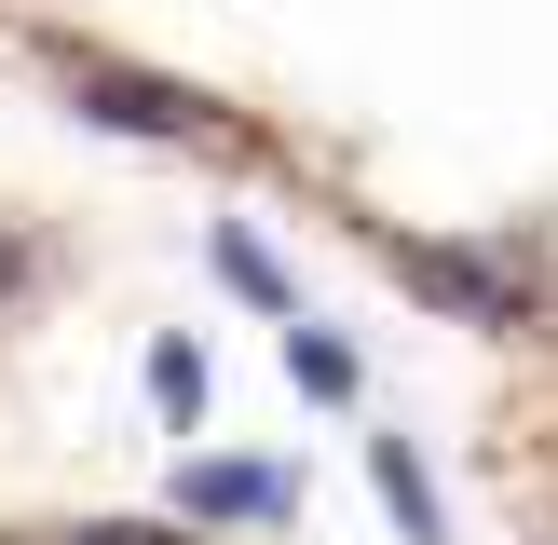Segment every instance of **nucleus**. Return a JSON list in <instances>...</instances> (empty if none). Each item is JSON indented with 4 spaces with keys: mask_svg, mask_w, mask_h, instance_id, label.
Returning <instances> with one entry per match:
<instances>
[{
    "mask_svg": "<svg viewBox=\"0 0 558 545\" xmlns=\"http://www.w3.org/2000/svg\"><path fill=\"white\" fill-rule=\"evenodd\" d=\"M14 287H27V259H14V232H0V300H14Z\"/></svg>",
    "mask_w": 558,
    "mask_h": 545,
    "instance_id": "6e6552de",
    "label": "nucleus"
},
{
    "mask_svg": "<svg viewBox=\"0 0 558 545\" xmlns=\"http://www.w3.org/2000/svg\"><path fill=\"white\" fill-rule=\"evenodd\" d=\"M381 259H396V287H423L436 314H463V327H518V314H532V287L490 272L477 245H381Z\"/></svg>",
    "mask_w": 558,
    "mask_h": 545,
    "instance_id": "f03ea898",
    "label": "nucleus"
},
{
    "mask_svg": "<svg viewBox=\"0 0 558 545\" xmlns=\"http://www.w3.org/2000/svg\"><path fill=\"white\" fill-rule=\"evenodd\" d=\"M69 96L96 109V123H123V136H205L218 123L191 82H150V69H123V55H69Z\"/></svg>",
    "mask_w": 558,
    "mask_h": 545,
    "instance_id": "f257e3e1",
    "label": "nucleus"
},
{
    "mask_svg": "<svg viewBox=\"0 0 558 545\" xmlns=\"http://www.w3.org/2000/svg\"><path fill=\"white\" fill-rule=\"evenodd\" d=\"M287 368L314 382V396H354V354H341V341H300V327H287Z\"/></svg>",
    "mask_w": 558,
    "mask_h": 545,
    "instance_id": "39448f33",
    "label": "nucleus"
},
{
    "mask_svg": "<svg viewBox=\"0 0 558 545\" xmlns=\"http://www.w3.org/2000/svg\"><path fill=\"white\" fill-rule=\"evenodd\" d=\"M381 505L409 518V545H436V491H423V463H409V436H381Z\"/></svg>",
    "mask_w": 558,
    "mask_h": 545,
    "instance_id": "20e7f679",
    "label": "nucleus"
},
{
    "mask_svg": "<svg viewBox=\"0 0 558 545\" xmlns=\"http://www.w3.org/2000/svg\"><path fill=\"white\" fill-rule=\"evenodd\" d=\"M191 505H205V518H272V505H287V477H272V463H191Z\"/></svg>",
    "mask_w": 558,
    "mask_h": 545,
    "instance_id": "7ed1b4c3",
    "label": "nucleus"
},
{
    "mask_svg": "<svg viewBox=\"0 0 558 545\" xmlns=\"http://www.w3.org/2000/svg\"><path fill=\"white\" fill-rule=\"evenodd\" d=\"M150 382H163V409H205V354H191V341H163Z\"/></svg>",
    "mask_w": 558,
    "mask_h": 545,
    "instance_id": "423d86ee",
    "label": "nucleus"
},
{
    "mask_svg": "<svg viewBox=\"0 0 558 545\" xmlns=\"http://www.w3.org/2000/svg\"><path fill=\"white\" fill-rule=\"evenodd\" d=\"M69 545H178V532H136V518H109V532H69Z\"/></svg>",
    "mask_w": 558,
    "mask_h": 545,
    "instance_id": "0eeeda50",
    "label": "nucleus"
}]
</instances>
